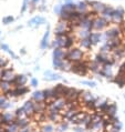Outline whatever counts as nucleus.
I'll return each instance as SVG.
<instances>
[{
    "instance_id": "1",
    "label": "nucleus",
    "mask_w": 125,
    "mask_h": 132,
    "mask_svg": "<svg viewBox=\"0 0 125 132\" xmlns=\"http://www.w3.org/2000/svg\"><path fill=\"white\" fill-rule=\"evenodd\" d=\"M67 58L72 61H80L81 58H82V52L79 49H72L69 51V53L67 54Z\"/></svg>"
},
{
    "instance_id": "2",
    "label": "nucleus",
    "mask_w": 125,
    "mask_h": 132,
    "mask_svg": "<svg viewBox=\"0 0 125 132\" xmlns=\"http://www.w3.org/2000/svg\"><path fill=\"white\" fill-rule=\"evenodd\" d=\"M106 24H108V22H106V20L104 18H97V19H95L93 21V28L96 29V30H101Z\"/></svg>"
},
{
    "instance_id": "3",
    "label": "nucleus",
    "mask_w": 125,
    "mask_h": 132,
    "mask_svg": "<svg viewBox=\"0 0 125 132\" xmlns=\"http://www.w3.org/2000/svg\"><path fill=\"white\" fill-rule=\"evenodd\" d=\"M91 5H92V8L94 9L95 12H103L104 9L106 8L105 5H103L102 2H99V1H92Z\"/></svg>"
},
{
    "instance_id": "4",
    "label": "nucleus",
    "mask_w": 125,
    "mask_h": 132,
    "mask_svg": "<svg viewBox=\"0 0 125 132\" xmlns=\"http://www.w3.org/2000/svg\"><path fill=\"white\" fill-rule=\"evenodd\" d=\"M123 14H124L123 9L119 8L117 10H114V13H113L112 18L114 19V21H117V22H120V21H122V19H123Z\"/></svg>"
},
{
    "instance_id": "5",
    "label": "nucleus",
    "mask_w": 125,
    "mask_h": 132,
    "mask_svg": "<svg viewBox=\"0 0 125 132\" xmlns=\"http://www.w3.org/2000/svg\"><path fill=\"white\" fill-rule=\"evenodd\" d=\"M41 23H44V19L42 17H34L29 21V26H38Z\"/></svg>"
},
{
    "instance_id": "6",
    "label": "nucleus",
    "mask_w": 125,
    "mask_h": 132,
    "mask_svg": "<svg viewBox=\"0 0 125 132\" xmlns=\"http://www.w3.org/2000/svg\"><path fill=\"white\" fill-rule=\"evenodd\" d=\"M76 9V5H73V3H67V5L62 6V10H65V11H69V12H72V11H75Z\"/></svg>"
},
{
    "instance_id": "7",
    "label": "nucleus",
    "mask_w": 125,
    "mask_h": 132,
    "mask_svg": "<svg viewBox=\"0 0 125 132\" xmlns=\"http://www.w3.org/2000/svg\"><path fill=\"white\" fill-rule=\"evenodd\" d=\"M53 57H54V59H57V60H61L62 58L64 57V53L60 48H57L53 52Z\"/></svg>"
},
{
    "instance_id": "8",
    "label": "nucleus",
    "mask_w": 125,
    "mask_h": 132,
    "mask_svg": "<svg viewBox=\"0 0 125 132\" xmlns=\"http://www.w3.org/2000/svg\"><path fill=\"white\" fill-rule=\"evenodd\" d=\"M89 38H90V40H91V42L95 45V43H97L99 41H100L101 35H100V34H91Z\"/></svg>"
},
{
    "instance_id": "9",
    "label": "nucleus",
    "mask_w": 125,
    "mask_h": 132,
    "mask_svg": "<svg viewBox=\"0 0 125 132\" xmlns=\"http://www.w3.org/2000/svg\"><path fill=\"white\" fill-rule=\"evenodd\" d=\"M103 13V16L104 17H110V18H112V16H113V13H114V9H112L111 7H106V8L104 9V11L102 12Z\"/></svg>"
},
{
    "instance_id": "10",
    "label": "nucleus",
    "mask_w": 125,
    "mask_h": 132,
    "mask_svg": "<svg viewBox=\"0 0 125 132\" xmlns=\"http://www.w3.org/2000/svg\"><path fill=\"white\" fill-rule=\"evenodd\" d=\"M119 30L117 29H112V30H109L106 32V37H109V38H116L117 36H119Z\"/></svg>"
},
{
    "instance_id": "11",
    "label": "nucleus",
    "mask_w": 125,
    "mask_h": 132,
    "mask_svg": "<svg viewBox=\"0 0 125 132\" xmlns=\"http://www.w3.org/2000/svg\"><path fill=\"white\" fill-rule=\"evenodd\" d=\"M48 38H49V31L46 32V35H44V37H43V39H42V42H41V48L42 49H46L48 47Z\"/></svg>"
},
{
    "instance_id": "12",
    "label": "nucleus",
    "mask_w": 125,
    "mask_h": 132,
    "mask_svg": "<svg viewBox=\"0 0 125 132\" xmlns=\"http://www.w3.org/2000/svg\"><path fill=\"white\" fill-rule=\"evenodd\" d=\"M76 9L79 10V11H81V12H84V11H86V9H87V6H86V2H84V1H82V2H80L78 6H76Z\"/></svg>"
},
{
    "instance_id": "13",
    "label": "nucleus",
    "mask_w": 125,
    "mask_h": 132,
    "mask_svg": "<svg viewBox=\"0 0 125 132\" xmlns=\"http://www.w3.org/2000/svg\"><path fill=\"white\" fill-rule=\"evenodd\" d=\"M91 45H92V42H91L90 38H84L82 41H81V46L84 47V48H90Z\"/></svg>"
},
{
    "instance_id": "14",
    "label": "nucleus",
    "mask_w": 125,
    "mask_h": 132,
    "mask_svg": "<svg viewBox=\"0 0 125 132\" xmlns=\"http://www.w3.org/2000/svg\"><path fill=\"white\" fill-rule=\"evenodd\" d=\"M108 111H109V113H110L111 116H114V114H115V111H116V105H115V104H112L111 107H109Z\"/></svg>"
},
{
    "instance_id": "15",
    "label": "nucleus",
    "mask_w": 125,
    "mask_h": 132,
    "mask_svg": "<svg viewBox=\"0 0 125 132\" xmlns=\"http://www.w3.org/2000/svg\"><path fill=\"white\" fill-rule=\"evenodd\" d=\"M80 37H82V38L84 39V38H87V37H90V35H89V30H87V29H84L83 31H81L80 32Z\"/></svg>"
},
{
    "instance_id": "16",
    "label": "nucleus",
    "mask_w": 125,
    "mask_h": 132,
    "mask_svg": "<svg viewBox=\"0 0 125 132\" xmlns=\"http://www.w3.org/2000/svg\"><path fill=\"white\" fill-rule=\"evenodd\" d=\"M3 23H6V24H8V23H10V22H12V21H13V18L12 17H5V18H3Z\"/></svg>"
},
{
    "instance_id": "17",
    "label": "nucleus",
    "mask_w": 125,
    "mask_h": 132,
    "mask_svg": "<svg viewBox=\"0 0 125 132\" xmlns=\"http://www.w3.org/2000/svg\"><path fill=\"white\" fill-rule=\"evenodd\" d=\"M62 11V6H57L56 8H54V12L58 13V14H60Z\"/></svg>"
},
{
    "instance_id": "18",
    "label": "nucleus",
    "mask_w": 125,
    "mask_h": 132,
    "mask_svg": "<svg viewBox=\"0 0 125 132\" xmlns=\"http://www.w3.org/2000/svg\"><path fill=\"white\" fill-rule=\"evenodd\" d=\"M28 7V0H23V6H22V12L25 11V9H27Z\"/></svg>"
},
{
    "instance_id": "19",
    "label": "nucleus",
    "mask_w": 125,
    "mask_h": 132,
    "mask_svg": "<svg viewBox=\"0 0 125 132\" xmlns=\"http://www.w3.org/2000/svg\"><path fill=\"white\" fill-rule=\"evenodd\" d=\"M32 84H33V86H35V84H37V80H32Z\"/></svg>"
},
{
    "instance_id": "20",
    "label": "nucleus",
    "mask_w": 125,
    "mask_h": 132,
    "mask_svg": "<svg viewBox=\"0 0 125 132\" xmlns=\"http://www.w3.org/2000/svg\"><path fill=\"white\" fill-rule=\"evenodd\" d=\"M32 2H38V0H32Z\"/></svg>"
}]
</instances>
